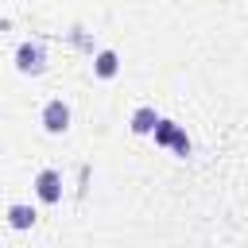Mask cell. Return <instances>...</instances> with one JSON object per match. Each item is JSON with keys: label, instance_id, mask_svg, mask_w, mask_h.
Returning a JSON list of instances; mask_svg holds the SVG:
<instances>
[{"label": "cell", "instance_id": "obj_6", "mask_svg": "<svg viewBox=\"0 0 248 248\" xmlns=\"http://www.w3.org/2000/svg\"><path fill=\"white\" fill-rule=\"evenodd\" d=\"M159 120H163V116H159L151 105H140V108L132 112V120H128V124H132V132H136V136H155Z\"/></svg>", "mask_w": 248, "mask_h": 248}, {"label": "cell", "instance_id": "obj_4", "mask_svg": "<svg viewBox=\"0 0 248 248\" xmlns=\"http://www.w3.org/2000/svg\"><path fill=\"white\" fill-rule=\"evenodd\" d=\"M31 186H35V198H39L43 205H58V202H62V174H58V170H50V167L39 170Z\"/></svg>", "mask_w": 248, "mask_h": 248}, {"label": "cell", "instance_id": "obj_1", "mask_svg": "<svg viewBox=\"0 0 248 248\" xmlns=\"http://www.w3.org/2000/svg\"><path fill=\"white\" fill-rule=\"evenodd\" d=\"M16 70H19L23 78H39V74L46 70V46H43L39 39H23V43L16 46Z\"/></svg>", "mask_w": 248, "mask_h": 248}, {"label": "cell", "instance_id": "obj_2", "mask_svg": "<svg viewBox=\"0 0 248 248\" xmlns=\"http://www.w3.org/2000/svg\"><path fill=\"white\" fill-rule=\"evenodd\" d=\"M39 124H43V132H46V136H66V132H70V105H66L62 97L46 101V105H43Z\"/></svg>", "mask_w": 248, "mask_h": 248}, {"label": "cell", "instance_id": "obj_5", "mask_svg": "<svg viewBox=\"0 0 248 248\" xmlns=\"http://www.w3.org/2000/svg\"><path fill=\"white\" fill-rule=\"evenodd\" d=\"M93 74H97L101 81H112V78L120 74V54H116L112 46L97 50V54H93Z\"/></svg>", "mask_w": 248, "mask_h": 248}, {"label": "cell", "instance_id": "obj_3", "mask_svg": "<svg viewBox=\"0 0 248 248\" xmlns=\"http://www.w3.org/2000/svg\"><path fill=\"white\" fill-rule=\"evenodd\" d=\"M155 143H159V147H174L178 159L190 155V136H186L174 120H159V128H155Z\"/></svg>", "mask_w": 248, "mask_h": 248}, {"label": "cell", "instance_id": "obj_7", "mask_svg": "<svg viewBox=\"0 0 248 248\" xmlns=\"http://www.w3.org/2000/svg\"><path fill=\"white\" fill-rule=\"evenodd\" d=\"M35 217H39V213H35L31 205H23V202H12V205H8V225H12V229H31Z\"/></svg>", "mask_w": 248, "mask_h": 248}]
</instances>
